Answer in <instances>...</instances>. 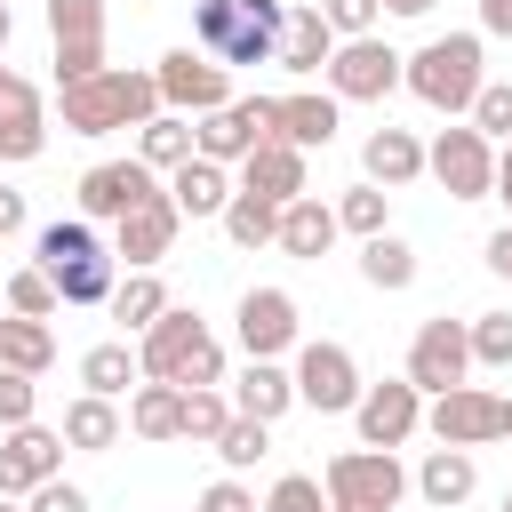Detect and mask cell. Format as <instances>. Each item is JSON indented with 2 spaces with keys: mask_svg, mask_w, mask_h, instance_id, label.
Instances as JSON below:
<instances>
[{
  "mask_svg": "<svg viewBox=\"0 0 512 512\" xmlns=\"http://www.w3.org/2000/svg\"><path fill=\"white\" fill-rule=\"evenodd\" d=\"M496 200L512 208V144H496Z\"/></svg>",
  "mask_w": 512,
  "mask_h": 512,
  "instance_id": "53",
  "label": "cell"
},
{
  "mask_svg": "<svg viewBox=\"0 0 512 512\" xmlns=\"http://www.w3.org/2000/svg\"><path fill=\"white\" fill-rule=\"evenodd\" d=\"M360 168H368V184H384V192L416 184V176H424V144H416V128H376V136L360 144Z\"/></svg>",
  "mask_w": 512,
  "mask_h": 512,
  "instance_id": "27",
  "label": "cell"
},
{
  "mask_svg": "<svg viewBox=\"0 0 512 512\" xmlns=\"http://www.w3.org/2000/svg\"><path fill=\"white\" fill-rule=\"evenodd\" d=\"M320 480H328V504H368V512H392V504L416 488L392 448H336V456L320 464Z\"/></svg>",
  "mask_w": 512,
  "mask_h": 512,
  "instance_id": "8",
  "label": "cell"
},
{
  "mask_svg": "<svg viewBox=\"0 0 512 512\" xmlns=\"http://www.w3.org/2000/svg\"><path fill=\"white\" fill-rule=\"evenodd\" d=\"M232 408L256 416V424H280V416L296 408V368H280V360H248V368L232 376Z\"/></svg>",
  "mask_w": 512,
  "mask_h": 512,
  "instance_id": "24",
  "label": "cell"
},
{
  "mask_svg": "<svg viewBox=\"0 0 512 512\" xmlns=\"http://www.w3.org/2000/svg\"><path fill=\"white\" fill-rule=\"evenodd\" d=\"M480 88H488V48H480V32H440V40H424V48L408 56V96L432 104V112H448V120H464Z\"/></svg>",
  "mask_w": 512,
  "mask_h": 512,
  "instance_id": "3",
  "label": "cell"
},
{
  "mask_svg": "<svg viewBox=\"0 0 512 512\" xmlns=\"http://www.w3.org/2000/svg\"><path fill=\"white\" fill-rule=\"evenodd\" d=\"M472 368H512V312H472Z\"/></svg>",
  "mask_w": 512,
  "mask_h": 512,
  "instance_id": "41",
  "label": "cell"
},
{
  "mask_svg": "<svg viewBox=\"0 0 512 512\" xmlns=\"http://www.w3.org/2000/svg\"><path fill=\"white\" fill-rule=\"evenodd\" d=\"M360 392H368V384H360L352 344H336V336L296 344V400H304V408H320V416H352Z\"/></svg>",
  "mask_w": 512,
  "mask_h": 512,
  "instance_id": "9",
  "label": "cell"
},
{
  "mask_svg": "<svg viewBox=\"0 0 512 512\" xmlns=\"http://www.w3.org/2000/svg\"><path fill=\"white\" fill-rule=\"evenodd\" d=\"M48 40H56V88L96 80L104 56V0H48Z\"/></svg>",
  "mask_w": 512,
  "mask_h": 512,
  "instance_id": "11",
  "label": "cell"
},
{
  "mask_svg": "<svg viewBox=\"0 0 512 512\" xmlns=\"http://www.w3.org/2000/svg\"><path fill=\"white\" fill-rule=\"evenodd\" d=\"M232 192H240V184H232V168H224V160H208V152H192L184 168H168V200H176L192 224H200V216H224V208H232Z\"/></svg>",
  "mask_w": 512,
  "mask_h": 512,
  "instance_id": "21",
  "label": "cell"
},
{
  "mask_svg": "<svg viewBox=\"0 0 512 512\" xmlns=\"http://www.w3.org/2000/svg\"><path fill=\"white\" fill-rule=\"evenodd\" d=\"M80 256H104V232L88 224V216H56V224H40V240H32V264H80Z\"/></svg>",
  "mask_w": 512,
  "mask_h": 512,
  "instance_id": "36",
  "label": "cell"
},
{
  "mask_svg": "<svg viewBox=\"0 0 512 512\" xmlns=\"http://www.w3.org/2000/svg\"><path fill=\"white\" fill-rule=\"evenodd\" d=\"M56 112H64V136H120V128H144L160 104V80L136 72V64H104L96 80H72L56 88Z\"/></svg>",
  "mask_w": 512,
  "mask_h": 512,
  "instance_id": "1",
  "label": "cell"
},
{
  "mask_svg": "<svg viewBox=\"0 0 512 512\" xmlns=\"http://www.w3.org/2000/svg\"><path fill=\"white\" fill-rule=\"evenodd\" d=\"M480 256H488V272H496V280H512V224H504V232H488V248H480Z\"/></svg>",
  "mask_w": 512,
  "mask_h": 512,
  "instance_id": "50",
  "label": "cell"
},
{
  "mask_svg": "<svg viewBox=\"0 0 512 512\" xmlns=\"http://www.w3.org/2000/svg\"><path fill=\"white\" fill-rule=\"evenodd\" d=\"M216 224H224L232 248H272V240H280V200H264V192H232V208H224Z\"/></svg>",
  "mask_w": 512,
  "mask_h": 512,
  "instance_id": "35",
  "label": "cell"
},
{
  "mask_svg": "<svg viewBox=\"0 0 512 512\" xmlns=\"http://www.w3.org/2000/svg\"><path fill=\"white\" fill-rule=\"evenodd\" d=\"M80 456H112L120 448V432H128V416H120V400H104V392H80V400H64V424H56Z\"/></svg>",
  "mask_w": 512,
  "mask_h": 512,
  "instance_id": "26",
  "label": "cell"
},
{
  "mask_svg": "<svg viewBox=\"0 0 512 512\" xmlns=\"http://www.w3.org/2000/svg\"><path fill=\"white\" fill-rule=\"evenodd\" d=\"M384 16H432V0H384Z\"/></svg>",
  "mask_w": 512,
  "mask_h": 512,
  "instance_id": "54",
  "label": "cell"
},
{
  "mask_svg": "<svg viewBox=\"0 0 512 512\" xmlns=\"http://www.w3.org/2000/svg\"><path fill=\"white\" fill-rule=\"evenodd\" d=\"M264 512H328V480H312V472H280V480L264 488Z\"/></svg>",
  "mask_w": 512,
  "mask_h": 512,
  "instance_id": "43",
  "label": "cell"
},
{
  "mask_svg": "<svg viewBox=\"0 0 512 512\" xmlns=\"http://www.w3.org/2000/svg\"><path fill=\"white\" fill-rule=\"evenodd\" d=\"M176 232H184V208L168 200V184L144 200V208H128L120 224H112V256L128 264V272H152L168 248H176Z\"/></svg>",
  "mask_w": 512,
  "mask_h": 512,
  "instance_id": "18",
  "label": "cell"
},
{
  "mask_svg": "<svg viewBox=\"0 0 512 512\" xmlns=\"http://www.w3.org/2000/svg\"><path fill=\"white\" fill-rule=\"evenodd\" d=\"M48 152V112H8L0 120V160H40Z\"/></svg>",
  "mask_w": 512,
  "mask_h": 512,
  "instance_id": "44",
  "label": "cell"
},
{
  "mask_svg": "<svg viewBox=\"0 0 512 512\" xmlns=\"http://www.w3.org/2000/svg\"><path fill=\"white\" fill-rule=\"evenodd\" d=\"M0 368L48 376V368H56V328L32 320V312H0Z\"/></svg>",
  "mask_w": 512,
  "mask_h": 512,
  "instance_id": "31",
  "label": "cell"
},
{
  "mask_svg": "<svg viewBox=\"0 0 512 512\" xmlns=\"http://www.w3.org/2000/svg\"><path fill=\"white\" fill-rule=\"evenodd\" d=\"M192 152H200L192 112H152V120L136 128V160H144V168H160V176H168V168H184Z\"/></svg>",
  "mask_w": 512,
  "mask_h": 512,
  "instance_id": "29",
  "label": "cell"
},
{
  "mask_svg": "<svg viewBox=\"0 0 512 512\" xmlns=\"http://www.w3.org/2000/svg\"><path fill=\"white\" fill-rule=\"evenodd\" d=\"M32 416H40V376L0 368V432H8V424H32Z\"/></svg>",
  "mask_w": 512,
  "mask_h": 512,
  "instance_id": "45",
  "label": "cell"
},
{
  "mask_svg": "<svg viewBox=\"0 0 512 512\" xmlns=\"http://www.w3.org/2000/svg\"><path fill=\"white\" fill-rule=\"evenodd\" d=\"M328 56H336V24H328L320 8H296V0H288V32H280V72L312 80V72H328Z\"/></svg>",
  "mask_w": 512,
  "mask_h": 512,
  "instance_id": "25",
  "label": "cell"
},
{
  "mask_svg": "<svg viewBox=\"0 0 512 512\" xmlns=\"http://www.w3.org/2000/svg\"><path fill=\"white\" fill-rule=\"evenodd\" d=\"M24 512H88V488H80V480H64V472H56V480H40V488H32V496H24Z\"/></svg>",
  "mask_w": 512,
  "mask_h": 512,
  "instance_id": "48",
  "label": "cell"
},
{
  "mask_svg": "<svg viewBox=\"0 0 512 512\" xmlns=\"http://www.w3.org/2000/svg\"><path fill=\"white\" fill-rule=\"evenodd\" d=\"M408 480H416V496H424L432 512H456V504H464V496L480 488V456H472V448H448V440H440V448H424V464H416Z\"/></svg>",
  "mask_w": 512,
  "mask_h": 512,
  "instance_id": "20",
  "label": "cell"
},
{
  "mask_svg": "<svg viewBox=\"0 0 512 512\" xmlns=\"http://www.w3.org/2000/svg\"><path fill=\"white\" fill-rule=\"evenodd\" d=\"M128 432H136V440H184V384L144 376V384L128 392Z\"/></svg>",
  "mask_w": 512,
  "mask_h": 512,
  "instance_id": "28",
  "label": "cell"
},
{
  "mask_svg": "<svg viewBox=\"0 0 512 512\" xmlns=\"http://www.w3.org/2000/svg\"><path fill=\"white\" fill-rule=\"evenodd\" d=\"M328 512H368V504H328Z\"/></svg>",
  "mask_w": 512,
  "mask_h": 512,
  "instance_id": "57",
  "label": "cell"
},
{
  "mask_svg": "<svg viewBox=\"0 0 512 512\" xmlns=\"http://www.w3.org/2000/svg\"><path fill=\"white\" fill-rule=\"evenodd\" d=\"M152 192H160V168H144L136 152H128V160H96V168L80 176V216H88V224H120V216L144 208Z\"/></svg>",
  "mask_w": 512,
  "mask_h": 512,
  "instance_id": "17",
  "label": "cell"
},
{
  "mask_svg": "<svg viewBox=\"0 0 512 512\" xmlns=\"http://www.w3.org/2000/svg\"><path fill=\"white\" fill-rule=\"evenodd\" d=\"M8 232H24V192L0 184V240H8Z\"/></svg>",
  "mask_w": 512,
  "mask_h": 512,
  "instance_id": "52",
  "label": "cell"
},
{
  "mask_svg": "<svg viewBox=\"0 0 512 512\" xmlns=\"http://www.w3.org/2000/svg\"><path fill=\"white\" fill-rule=\"evenodd\" d=\"M192 512H264V504H256V488H248L240 472H224V480H208V488H200V504H192Z\"/></svg>",
  "mask_w": 512,
  "mask_h": 512,
  "instance_id": "47",
  "label": "cell"
},
{
  "mask_svg": "<svg viewBox=\"0 0 512 512\" xmlns=\"http://www.w3.org/2000/svg\"><path fill=\"white\" fill-rule=\"evenodd\" d=\"M168 304H176V296H168V280H160V272H128V280L112 288V320H120V336H144Z\"/></svg>",
  "mask_w": 512,
  "mask_h": 512,
  "instance_id": "34",
  "label": "cell"
},
{
  "mask_svg": "<svg viewBox=\"0 0 512 512\" xmlns=\"http://www.w3.org/2000/svg\"><path fill=\"white\" fill-rule=\"evenodd\" d=\"M8 32H16V8L0 0V56H8Z\"/></svg>",
  "mask_w": 512,
  "mask_h": 512,
  "instance_id": "55",
  "label": "cell"
},
{
  "mask_svg": "<svg viewBox=\"0 0 512 512\" xmlns=\"http://www.w3.org/2000/svg\"><path fill=\"white\" fill-rule=\"evenodd\" d=\"M216 456H224V472H248L256 456H272V424H256V416L232 408V424L216 432Z\"/></svg>",
  "mask_w": 512,
  "mask_h": 512,
  "instance_id": "39",
  "label": "cell"
},
{
  "mask_svg": "<svg viewBox=\"0 0 512 512\" xmlns=\"http://www.w3.org/2000/svg\"><path fill=\"white\" fill-rule=\"evenodd\" d=\"M232 336H240L248 360H280V352L304 344V312H296L288 288H248V296L232 304Z\"/></svg>",
  "mask_w": 512,
  "mask_h": 512,
  "instance_id": "12",
  "label": "cell"
},
{
  "mask_svg": "<svg viewBox=\"0 0 512 512\" xmlns=\"http://www.w3.org/2000/svg\"><path fill=\"white\" fill-rule=\"evenodd\" d=\"M424 432H432V440H448V448H488V440H504V432H512V400L464 376V384H448V392H432V400H424Z\"/></svg>",
  "mask_w": 512,
  "mask_h": 512,
  "instance_id": "5",
  "label": "cell"
},
{
  "mask_svg": "<svg viewBox=\"0 0 512 512\" xmlns=\"http://www.w3.org/2000/svg\"><path fill=\"white\" fill-rule=\"evenodd\" d=\"M320 16L336 24V40H360V32H376L384 0H320Z\"/></svg>",
  "mask_w": 512,
  "mask_h": 512,
  "instance_id": "46",
  "label": "cell"
},
{
  "mask_svg": "<svg viewBox=\"0 0 512 512\" xmlns=\"http://www.w3.org/2000/svg\"><path fill=\"white\" fill-rule=\"evenodd\" d=\"M336 128H344V96H328V88H288V96H272V136H280V144L328 152Z\"/></svg>",
  "mask_w": 512,
  "mask_h": 512,
  "instance_id": "19",
  "label": "cell"
},
{
  "mask_svg": "<svg viewBox=\"0 0 512 512\" xmlns=\"http://www.w3.org/2000/svg\"><path fill=\"white\" fill-rule=\"evenodd\" d=\"M144 384V360L128 352V336H112V344H88L80 352V392H104V400H128Z\"/></svg>",
  "mask_w": 512,
  "mask_h": 512,
  "instance_id": "30",
  "label": "cell"
},
{
  "mask_svg": "<svg viewBox=\"0 0 512 512\" xmlns=\"http://www.w3.org/2000/svg\"><path fill=\"white\" fill-rule=\"evenodd\" d=\"M152 80H160V104L168 112H216V104H232V64L224 56H208V48H168L160 64H152Z\"/></svg>",
  "mask_w": 512,
  "mask_h": 512,
  "instance_id": "10",
  "label": "cell"
},
{
  "mask_svg": "<svg viewBox=\"0 0 512 512\" xmlns=\"http://www.w3.org/2000/svg\"><path fill=\"white\" fill-rule=\"evenodd\" d=\"M224 424H232V392H224V384H192V392H184V440H192V448H216Z\"/></svg>",
  "mask_w": 512,
  "mask_h": 512,
  "instance_id": "37",
  "label": "cell"
},
{
  "mask_svg": "<svg viewBox=\"0 0 512 512\" xmlns=\"http://www.w3.org/2000/svg\"><path fill=\"white\" fill-rule=\"evenodd\" d=\"M488 144H512V80H488L480 96H472V112H464Z\"/></svg>",
  "mask_w": 512,
  "mask_h": 512,
  "instance_id": "42",
  "label": "cell"
},
{
  "mask_svg": "<svg viewBox=\"0 0 512 512\" xmlns=\"http://www.w3.org/2000/svg\"><path fill=\"white\" fill-rule=\"evenodd\" d=\"M336 232H344V224H336V200H320V192H296V200L280 208V240H272V248L312 264V256H328V248H336Z\"/></svg>",
  "mask_w": 512,
  "mask_h": 512,
  "instance_id": "22",
  "label": "cell"
},
{
  "mask_svg": "<svg viewBox=\"0 0 512 512\" xmlns=\"http://www.w3.org/2000/svg\"><path fill=\"white\" fill-rule=\"evenodd\" d=\"M424 176H432L448 200H496V144H488L472 120H456V128H440V136L424 144Z\"/></svg>",
  "mask_w": 512,
  "mask_h": 512,
  "instance_id": "7",
  "label": "cell"
},
{
  "mask_svg": "<svg viewBox=\"0 0 512 512\" xmlns=\"http://www.w3.org/2000/svg\"><path fill=\"white\" fill-rule=\"evenodd\" d=\"M336 224H344V232H360V240L392 232V192H384V184H352V192L336 200Z\"/></svg>",
  "mask_w": 512,
  "mask_h": 512,
  "instance_id": "38",
  "label": "cell"
},
{
  "mask_svg": "<svg viewBox=\"0 0 512 512\" xmlns=\"http://www.w3.org/2000/svg\"><path fill=\"white\" fill-rule=\"evenodd\" d=\"M40 272H48V264H40ZM48 280H56V296H64V304H112V288H120V256L104 248V256H80V264H56Z\"/></svg>",
  "mask_w": 512,
  "mask_h": 512,
  "instance_id": "33",
  "label": "cell"
},
{
  "mask_svg": "<svg viewBox=\"0 0 512 512\" xmlns=\"http://www.w3.org/2000/svg\"><path fill=\"white\" fill-rule=\"evenodd\" d=\"M360 280H368V288H384V296L416 288V248H408L400 232H376V240H360Z\"/></svg>",
  "mask_w": 512,
  "mask_h": 512,
  "instance_id": "32",
  "label": "cell"
},
{
  "mask_svg": "<svg viewBox=\"0 0 512 512\" xmlns=\"http://www.w3.org/2000/svg\"><path fill=\"white\" fill-rule=\"evenodd\" d=\"M288 0H192V48L224 64H280Z\"/></svg>",
  "mask_w": 512,
  "mask_h": 512,
  "instance_id": "2",
  "label": "cell"
},
{
  "mask_svg": "<svg viewBox=\"0 0 512 512\" xmlns=\"http://www.w3.org/2000/svg\"><path fill=\"white\" fill-rule=\"evenodd\" d=\"M192 128H200V152H208V160L240 168V160H248L256 144H272V96H232V104L200 112Z\"/></svg>",
  "mask_w": 512,
  "mask_h": 512,
  "instance_id": "16",
  "label": "cell"
},
{
  "mask_svg": "<svg viewBox=\"0 0 512 512\" xmlns=\"http://www.w3.org/2000/svg\"><path fill=\"white\" fill-rule=\"evenodd\" d=\"M136 360H144V376H160V384H224V344L208 336V320L200 312H184V304H168L144 336H136Z\"/></svg>",
  "mask_w": 512,
  "mask_h": 512,
  "instance_id": "4",
  "label": "cell"
},
{
  "mask_svg": "<svg viewBox=\"0 0 512 512\" xmlns=\"http://www.w3.org/2000/svg\"><path fill=\"white\" fill-rule=\"evenodd\" d=\"M8 312H32V320H56V312H64V296H56V280H48L40 264H16V272H8Z\"/></svg>",
  "mask_w": 512,
  "mask_h": 512,
  "instance_id": "40",
  "label": "cell"
},
{
  "mask_svg": "<svg viewBox=\"0 0 512 512\" xmlns=\"http://www.w3.org/2000/svg\"><path fill=\"white\" fill-rule=\"evenodd\" d=\"M352 424H360V448H408V440L424 432V392H416L408 376H384V384L360 392Z\"/></svg>",
  "mask_w": 512,
  "mask_h": 512,
  "instance_id": "14",
  "label": "cell"
},
{
  "mask_svg": "<svg viewBox=\"0 0 512 512\" xmlns=\"http://www.w3.org/2000/svg\"><path fill=\"white\" fill-rule=\"evenodd\" d=\"M504 512H512V496H504Z\"/></svg>",
  "mask_w": 512,
  "mask_h": 512,
  "instance_id": "58",
  "label": "cell"
},
{
  "mask_svg": "<svg viewBox=\"0 0 512 512\" xmlns=\"http://www.w3.org/2000/svg\"><path fill=\"white\" fill-rule=\"evenodd\" d=\"M328 96H344V104H384L392 88H408V56L392 48V40H376V32H360V40H336V56H328Z\"/></svg>",
  "mask_w": 512,
  "mask_h": 512,
  "instance_id": "6",
  "label": "cell"
},
{
  "mask_svg": "<svg viewBox=\"0 0 512 512\" xmlns=\"http://www.w3.org/2000/svg\"><path fill=\"white\" fill-rule=\"evenodd\" d=\"M304 160H312V152H296V144L272 136V144H256V152L240 160V192H264V200L288 208L296 192H312V184H304Z\"/></svg>",
  "mask_w": 512,
  "mask_h": 512,
  "instance_id": "23",
  "label": "cell"
},
{
  "mask_svg": "<svg viewBox=\"0 0 512 512\" xmlns=\"http://www.w3.org/2000/svg\"><path fill=\"white\" fill-rule=\"evenodd\" d=\"M8 112H40V88H32L16 64H0V120H8Z\"/></svg>",
  "mask_w": 512,
  "mask_h": 512,
  "instance_id": "49",
  "label": "cell"
},
{
  "mask_svg": "<svg viewBox=\"0 0 512 512\" xmlns=\"http://www.w3.org/2000/svg\"><path fill=\"white\" fill-rule=\"evenodd\" d=\"M64 448H72V440H64L56 424H40V416H32V424H8V432H0V496H32L40 480H56V472H64Z\"/></svg>",
  "mask_w": 512,
  "mask_h": 512,
  "instance_id": "15",
  "label": "cell"
},
{
  "mask_svg": "<svg viewBox=\"0 0 512 512\" xmlns=\"http://www.w3.org/2000/svg\"><path fill=\"white\" fill-rule=\"evenodd\" d=\"M480 32H496V40H512V0H480Z\"/></svg>",
  "mask_w": 512,
  "mask_h": 512,
  "instance_id": "51",
  "label": "cell"
},
{
  "mask_svg": "<svg viewBox=\"0 0 512 512\" xmlns=\"http://www.w3.org/2000/svg\"><path fill=\"white\" fill-rule=\"evenodd\" d=\"M0 512H24V496H0Z\"/></svg>",
  "mask_w": 512,
  "mask_h": 512,
  "instance_id": "56",
  "label": "cell"
},
{
  "mask_svg": "<svg viewBox=\"0 0 512 512\" xmlns=\"http://www.w3.org/2000/svg\"><path fill=\"white\" fill-rule=\"evenodd\" d=\"M472 376V320H424L416 328V344H408V384L432 400V392H448V384H464Z\"/></svg>",
  "mask_w": 512,
  "mask_h": 512,
  "instance_id": "13",
  "label": "cell"
}]
</instances>
